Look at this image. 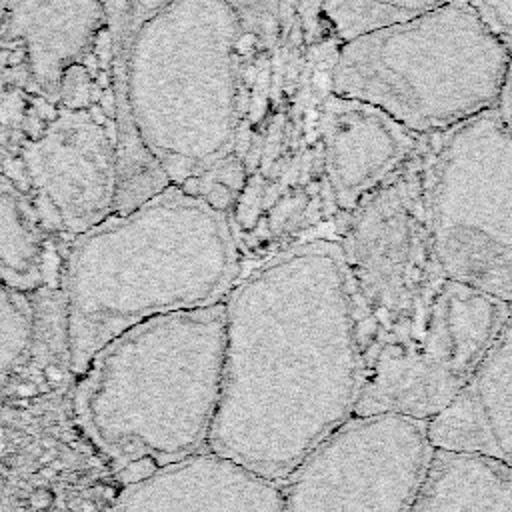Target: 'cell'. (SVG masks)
I'll return each mask as SVG.
<instances>
[{
	"mask_svg": "<svg viewBox=\"0 0 512 512\" xmlns=\"http://www.w3.org/2000/svg\"><path fill=\"white\" fill-rule=\"evenodd\" d=\"M24 190L48 232L86 234L114 212L116 122L96 108H64L22 150Z\"/></svg>",
	"mask_w": 512,
	"mask_h": 512,
	"instance_id": "obj_10",
	"label": "cell"
},
{
	"mask_svg": "<svg viewBox=\"0 0 512 512\" xmlns=\"http://www.w3.org/2000/svg\"><path fill=\"white\" fill-rule=\"evenodd\" d=\"M114 512H284L282 488L212 450L124 484Z\"/></svg>",
	"mask_w": 512,
	"mask_h": 512,
	"instance_id": "obj_12",
	"label": "cell"
},
{
	"mask_svg": "<svg viewBox=\"0 0 512 512\" xmlns=\"http://www.w3.org/2000/svg\"><path fill=\"white\" fill-rule=\"evenodd\" d=\"M322 136L326 182L340 220L394 180L424 138L384 110L336 94L326 100Z\"/></svg>",
	"mask_w": 512,
	"mask_h": 512,
	"instance_id": "obj_11",
	"label": "cell"
},
{
	"mask_svg": "<svg viewBox=\"0 0 512 512\" xmlns=\"http://www.w3.org/2000/svg\"><path fill=\"white\" fill-rule=\"evenodd\" d=\"M448 2L454 0H322V24L344 42Z\"/></svg>",
	"mask_w": 512,
	"mask_h": 512,
	"instance_id": "obj_18",
	"label": "cell"
},
{
	"mask_svg": "<svg viewBox=\"0 0 512 512\" xmlns=\"http://www.w3.org/2000/svg\"><path fill=\"white\" fill-rule=\"evenodd\" d=\"M510 308H512V306H510Z\"/></svg>",
	"mask_w": 512,
	"mask_h": 512,
	"instance_id": "obj_24",
	"label": "cell"
},
{
	"mask_svg": "<svg viewBox=\"0 0 512 512\" xmlns=\"http://www.w3.org/2000/svg\"><path fill=\"white\" fill-rule=\"evenodd\" d=\"M238 20L236 220L286 246L340 216L324 172V106L340 40L312 34L296 0H226Z\"/></svg>",
	"mask_w": 512,
	"mask_h": 512,
	"instance_id": "obj_3",
	"label": "cell"
},
{
	"mask_svg": "<svg viewBox=\"0 0 512 512\" xmlns=\"http://www.w3.org/2000/svg\"><path fill=\"white\" fill-rule=\"evenodd\" d=\"M238 272L232 220L208 200L168 186L72 240L62 266L68 364L82 376L118 334L148 318L202 308Z\"/></svg>",
	"mask_w": 512,
	"mask_h": 512,
	"instance_id": "obj_4",
	"label": "cell"
},
{
	"mask_svg": "<svg viewBox=\"0 0 512 512\" xmlns=\"http://www.w3.org/2000/svg\"><path fill=\"white\" fill-rule=\"evenodd\" d=\"M238 20L226 0H176L136 34L126 112L170 184L232 210Z\"/></svg>",
	"mask_w": 512,
	"mask_h": 512,
	"instance_id": "obj_5",
	"label": "cell"
},
{
	"mask_svg": "<svg viewBox=\"0 0 512 512\" xmlns=\"http://www.w3.org/2000/svg\"><path fill=\"white\" fill-rule=\"evenodd\" d=\"M498 114L502 116L504 124L510 128L512 132V50H510V62H508V72H506V82H504V90L500 96V102L496 106Z\"/></svg>",
	"mask_w": 512,
	"mask_h": 512,
	"instance_id": "obj_22",
	"label": "cell"
},
{
	"mask_svg": "<svg viewBox=\"0 0 512 512\" xmlns=\"http://www.w3.org/2000/svg\"><path fill=\"white\" fill-rule=\"evenodd\" d=\"M224 368V302L130 326L88 364L76 414L120 470L208 450Z\"/></svg>",
	"mask_w": 512,
	"mask_h": 512,
	"instance_id": "obj_6",
	"label": "cell"
},
{
	"mask_svg": "<svg viewBox=\"0 0 512 512\" xmlns=\"http://www.w3.org/2000/svg\"><path fill=\"white\" fill-rule=\"evenodd\" d=\"M510 50L468 0H454L340 42L330 88L432 136L498 106Z\"/></svg>",
	"mask_w": 512,
	"mask_h": 512,
	"instance_id": "obj_7",
	"label": "cell"
},
{
	"mask_svg": "<svg viewBox=\"0 0 512 512\" xmlns=\"http://www.w3.org/2000/svg\"><path fill=\"white\" fill-rule=\"evenodd\" d=\"M336 240L362 368L354 416L428 422L466 386L510 306L444 274L422 206L418 154L340 220Z\"/></svg>",
	"mask_w": 512,
	"mask_h": 512,
	"instance_id": "obj_2",
	"label": "cell"
},
{
	"mask_svg": "<svg viewBox=\"0 0 512 512\" xmlns=\"http://www.w3.org/2000/svg\"><path fill=\"white\" fill-rule=\"evenodd\" d=\"M48 228L30 196L0 176V282L20 294L50 286L52 256Z\"/></svg>",
	"mask_w": 512,
	"mask_h": 512,
	"instance_id": "obj_17",
	"label": "cell"
},
{
	"mask_svg": "<svg viewBox=\"0 0 512 512\" xmlns=\"http://www.w3.org/2000/svg\"><path fill=\"white\" fill-rule=\"evenodd\" d=\"M36 332V314L28 296L0 282V380L28 354Z\"/></svg>",
	"mask_w": 512,
	"mask_h": 512,
	"instance_id": "obj_19",
	"label": "cell"
},
{
	"mask_svg": "<svg viewBox=\"0 0 512 512\" xmlns=\"http://www.w3.org/2000/svg\"><path fill=\"white\" fill-rule=\"evenodd\" d=\"M412 512H512V466L434 448Z\"/></svg>",
	"mask_w": 512,
	"mask_h": 512,
	"instance_id": "obj_16",
	"label": "cell"
},
{
	"mask_svg": "<svg viewBox=\"0 0 512 512\" xmlns=\"http://www.w3.org/2000/svg\"><path fill=\"white\" fill-rule=\"evenodd\" d=\"M420 190L444 274L512 306V132L498 110L424 136Z\"/></svg>",
	"mask_w": 512,
	"mask_h": 512,
	"instance_id": "obj_8",
	"label": "cell"
},
{
	"mask_svg": "<svg viewBox=\"0 0 512 512\" xmlns=\"http://www.w3.org/2000/svg\"><path fill=\"white\" fill-rule=\"evenodd\" d=\"M0 30L22 44L38 90L58 102L64 74L106 32V14L102 0H12Z\"/></svg>",
	"mask_w": 512,
	"mask_h": 512,
	"instance_id": "obj_14",
	"label": "cell"
},
{
	"mask_svg": "<svg viewBox=\"0 0 512 512\" xmlns=\"http://www.w3.org/2000/svg\"><path fill=\"white\" fill-rule=\"evenodd\" d=\"M426 430L432 448L512 466V308L466 386Z\"/></svg>",
	"mask_w": 512,
	"mask_h": 512,
	"instance_id": "obj_13",
	"label": "cell"
},
{
	"mask_svg": "<svg viewBox=\"0 0 512 512\" xmlns=\"http://www.w3.org/2000/svg\"><path fill=\"white\" fill-rule=\"evenodd\" d=\"M176 0H102L110 50V86L118 136V178L114 214L128 212L170 186L166 174L140 146L126 112V66L140 28Z\"/></svg>",
	"mask_w": 512,
	"mask_h": 512,
	"instance_id": "obj_15",
	"label": "cell"
},
{
	"mask_svg": "<svg viewBox=\"0 0 512 512\" xmlns=\"http://www.w3.org/2000/svg\"><path fill=\"white\" fill-rule=\"evenodd\" d=\"M426 426L352 416L280 482L284 512H412L434 452Z\"/></svg>",
	"mask_w": 512,
	"mask_h": 512,
	"instance_id": "obj_9",
	"label": "cell"
},
{
	"mask_svg": "<svg viewBox=\"0 0 512 512\" xmlns=\"http://www.w3.org/2000/svg\"><path fill=\"white\" fill-rule=\"evenodd\" d=\"M10 4H12V0H0V28L4 24V18H6V12H8Z\"/></svg>",
	"mask_w": 512,
	"mask_h": 512,
	"instance_id": "obj_23",
	"label": "cell"
},
{
	"mask_svg": "<svg viewBox=\"0 0 512 512\" xmlns=\"http://www.w3.org/2000/svg\"><path fill=\"white\" fill-rule=\"evenodd\" d=\"M486 26L512 48V0H468Z\"/></svg>",
	"mask_w": 512,
	"mask_h": 512,
	"instance_id": "obj_20",
	"label": "cell"
},
{
	"mask_svg": "<svg viewBox=\"0 0 512 512\" xmlns=\"http://www.w3.org/2000/svg\"><path fill=\"white\" fill-rule=\"evenodd\" d=\"M360 352L334 236L270 254L224 302V368L208 450L284 482L354 416Z\"/></svg>",
	"mask_w": 512,
	"mask_h": 512,
	"instance_id": "obj_1",
	"label": "cell"
},
{
	"mask_svg": "<svg viewBox=\"0 0 512 512\" xmlns=\"http://www.w3.org/2000/svg\"><path fill=\"white\" fill-rule=\"evenodd\" d=\"M300 12H302V18L308 26V30L312 34H318L324 30V24H322V0H296Z\"/></svg>",
	"mask_w": 512,
	"mask_h": 512,
	"instance_id": "obj_21",
	"label": "cell"
}]
</instances>
